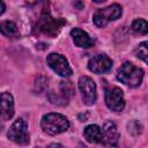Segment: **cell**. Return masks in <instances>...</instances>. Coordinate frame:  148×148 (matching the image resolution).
I'll use <instances>...</instances> for the list:
<instances>
[{"label":"cell","instance_id":"6da1fadb","mask_svg":"<svg viewBox=\"0 0 148 148\" xmlns=\"http://www.w3.org/2000/svg\"><path fill=\"white\" fill-rule=\"evenodd\" d=\"M66 24V20L64 18H54L47 10H44L36 23V32L43 34L49 37H56L60 29Z\"/></svg>","mask_w":148,"mask_h":148},{"label":"cell","instance_id":"7a4b0ae2","mask_svg":"<svg viewBox=\"0 0 148 148\" xmlns=\"http://www.w3.org/2000/svg\"><path fill=\"white\" fill-rule=\"evenodd\" d=\"M69 127L68 119L60 113H47L42 118V128L50 135L60 134Z\"/></svg>","mask_w":148,"mask_h":148},{"label":"cell","instance_id":"3957f363","mask_svg":"<svg viewBox=\"0 0 148 148\" xmlns=\"http://www.w3.org/2000/svg\"><path fill=\"white\" fill-rule=\"evenodd\" d=\"M143 71L131 62L123 64L117 73V79L128 87H138L142 82Z\"/></svg>","mask_w":148,"mask_h":148},{"label":"cell","instance_id":"277c9868","mask_svg":"<svg viewBox=\"0 0 148 148\" xmlns=\"http://www.w3.org/2000/svg\"><path fill=\"white\" fill-rule=\"evenodd\" d=\"M120 16H121V7L117 3H113V5H110L105 8L98 9L94 14L92 20L97 27L102 28V27L106 25L109 22L119 18Z\"/></svg>","mask_w":148,"mask_h":148},{"label":"cell","instance_id":"5b68a950","mask_svg":"<svg viewBox=\"0 0 148 148\" xmlns=\"http://www.w3.org/2000/svg\"><path fill=\"white\" fill-rule=\"evenodd\" d=\"M8 139H10L13 142L18 143V145H27L30 141V135L28 132V125L24 119L18 118L15 120L12 126L8 130L7 133Z\"/></svg>","mask_w":148,"mask_h":148},{"label":"cell","instance_id":"8992f818","mask_svg":"<svg viewBox=\"0 0 148 148\" xmlns=\"http://www.w3.org/2000/svg\"><path fill=\"white\" fill-rule=\"evenodd\" d=\"M46 62L60 76L68 77L73 73L67 59L59 53H50L46 58Z\"/></svg>","mask_w":148,"mask_h":148},{"label":"cell","instance_id":"52a82bcc","mask_svg":"<svg viewBox=\"0 0 148 148\" xmlns=\"http://www.w3.org/2000/svg\"><path fill=\"white\" fill-rule=\"evenodd\" d=\"M105 103L112 111H121L125 106L124 92L118 87H112L105 90Z\"/></svg>","mask_w":148,"mask_h":148},{"label":"cell","instance_id":"ba28073f","mask_svg":"<svg viewBox=\"0 0 148 148\" xmlns=\"http://www.w3.org/2000/svg\"><path fill=\"white\" fill-rule=\"evenodd\" d=\"M79 89L86 104H94L96 101V84L92 79L81 76L79 80Z\"/></svg>","mask_w":148,"mask_h":148},{"label":"cell","instance_id":"9c48e42d","mask_svg":"<svg viewBox=\"0 0 148 148\" xmlns=\"http://www.w3.org/2000/svg\"><path fill=\"white\" fill-rule=\"evenodd\" d=\"M112 67V60L105 54H96L91 57L88 61L89 71L94 73H105L109 72Z\"/></svg>","mask_w":148,"mask_h":148},{"label":"cell","instance_id":"30bf717a","mask_svg":"<svg viewBox=\"0 0 148 148\" xmlns=\"http://www.w3.org/2000/svg\"><path fill=\"white\" fill-rule=\"evenodd\" d=\"M14 116V99L9 92L0 94V118L9 120Z\"/></svg>","mask_w":148,"mask_h":148},{"label":"cell","instance_id":"8fae6325","mask_svg":"<svg viewBox=\"0 0 148 148\" xmlns=\"http://www.w3.org/2000/svg\"><path fill=\"white\" fill-rule=\"evenodd\" d=\"M102 131V141L105 145L109 146H116L119 140V133L116 127V125L112 121H108L104 124Z\"/></svg>","mask_w":148,"mask_h":148},{"label":"cell","instance_id":"7c38bea8","mask_svg":"<svg viewBox=\"0 0 148 148\" xmlns=\"http://www.w3.org/2000/svg\"><path fill=\"white\" fill-rule=\"evenodd\" d=\"M71 35L73 37L74 44L76 46H79V47L88 49V47H90V46L94 45V40L90 38V36L86 31H83V30H81L79 28H74L71 31Z\"/></svg>","mask_w":148,"mask_h":148},{"label":"cell","instance_id":"4fadbf2b","mask_svg":"<svg viewBox=\"0 0 148 148\" xmlns=\"http://www.w3.org/2000/svg\"><path fill=\"white\" fill-rule=\"evenodd\" d=\"M83 135L87 141L91 143H97L102 141V131L97 125H88L83 131Z\"/></svg>","mask_w":148,"mask_h":148},{"label":"cell","instance_id":"5bb4252c","mask_svg":"<svg viewBox=\"0 0 148 148\" xmlns=\"http://www.w3.org/2000/svg\"><path fill=\"white\" fill-rule=\"evenodd\" d=\"M0 32L6 37L16 38L20 36V31L17 25L12 21H2L0 22Z\"/></svg>","mask_w":148,"mask_h":148},{"label":"cell","instance_id":"9a60e30c","mask_svg":"<svg viewBox=\"0 0 148 148\" xmlns=\"http://www.w3.org/2000/svg\"><path fill=\"white\" fill-rule=\"evenodd\" d=\"M132 30L136 34H141V35H146L148 31V24L147 21L143 18H138L135 21H133L132 23Z\"/></svg>","mask_w":148,"mask_h":148},{"label":"cell","instance_id":"2e32d148","mask_svg":"<svg viewBox=\"0 0 148 148\" xmlns=\"http://www.w3.org/2000/svg\"><path fill=\"white\" fill-rule=\"evenodd\" d=\"M147 45H148V43H147V42H142V43L136 47V50H135L136 56H138L140 59H142L145 62H147V56H148Z\"/></svg>","mask_w":148,"mask_h":148},{"label":"cell","instance_id":"e0dca14e","mask_svg":"<svg viewBox=\"0 0 148 148\" xmlns=\"http://www.w3.org/2000/svg\"><path fill=\"white\" fill-rule=\"evenodd\" d=\"M47 148H62V146L59 143H51V145H49Z\"/></svg>","mask_w":148,"mask_h":148},{"label":"cell","instance_id":"ac0fdd59","mask_svg":"<svg viewBox=\"0 0 148 148\" xmlns=\"http://www.w3.org/2000/svg\"><path fill=\"white\" fill-rule=\"evenodd\" d=\"M5 9H6V5H5L2 1H0V15L5 12Z\"/></svg>","mask_w":148,"mask_h":148}]
</instances>
